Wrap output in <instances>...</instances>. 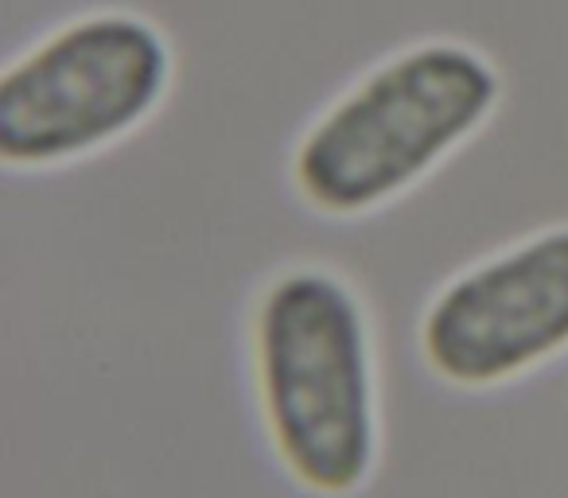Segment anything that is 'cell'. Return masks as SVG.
Wrapping results in <instances>:
<instances>
[{
	"label": "cell",
	"mask_w": 568,
	"mask_h": 498,
	"mask_svg": "<svg viewBox=\"0 0 568 498\" xmlns=\"http://www.w3.org/2000/svg\"><path fill=\"white\" fill-rule=\"evenodd\" d=\"M172 74L152 20L125 9L67 20L0 74V164L55 172L102 156L156 118Z\"/></svg>",
	"instance_id": "3957f363"
},
{
	"label": "cell",
	"mask_w": 568,
	"mask_h": 498,
	"mask_svg": "<svg viewBox=\"0 0 568 498\" xmlns=\"http://www.w3.org/2000/svg\"><path fill=\"white\" fill-rule=\"evenodd\" d=\"M417 355L440 386L503 389L568 355V222L490 250L425 301Z\"/></svg>",
	"instance_id": "277c9868"
},
{
	"label": "cell",
	"mask_w": 568,
	"mask_h": 498,
	"mask_svg": "<svg viewBox=\"0 0 568 498\" xmlns=\"http://www.w3.org/2000/svg\"><path fill=\"white\" fill-rule=\"evenodd\" d=\"M503 102V74L459 40L394 51L304 125L288 183L320 218L358 222L397 203L471 144Z\"/></svg>",
	"instance_id": "7a4b0ae2"
},
{
	"label": "cell",
	"mask_w": 568,
	"mask_h": 498,
	"mask_svg": "<svg viewBox=\"0 0 568 498\" xmlns=\"http://www.w3.org/2000/svg\"><path fill=\"white\" fill-rule=\"evenodd\" d=\"M245 358L276 467L312 498H355L382 459L378 343L366 301L332 265L268 273L250 304Z\"/></svg>",
	"instance_id": "6da1fadb"
}]
</instances>
